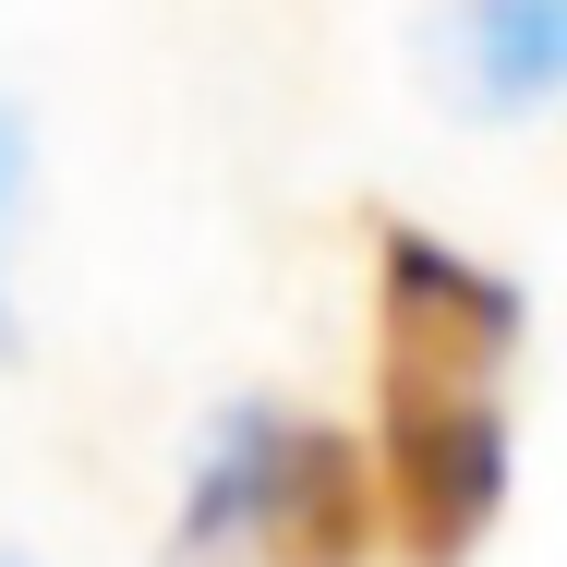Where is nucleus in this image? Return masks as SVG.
<instances>
[{
    "mask_svg": "<svg viewBox=\"0 0 567 567\" xmlns=\"http://www.w3.org/2000/svg\"><path fill=\"white\" fill-rule=\"evenodd\" d=\"M447 85L471 110H544L567 85V0H447Z\"/></svg>",
    "mask_w": 567,
    "mask_h": 567,
    "instance_id": "3",
    "label": "nucleus"
},
{
    "mask_svg": "<svg viewBox=\"0 0 567 567\" xmlns=\"http://www.w3.org/2000/svg\"><path fill=\"white\" fill-rule=\"evenodd\" d=\"M519 290L423 229L374 241V495L411 567H471L507 495V374Z\"/></svg>",
    "mask_w": 567,
    "mask_h": 567,
    "instance_id": "1",
    "label": "nucleus"
},
{
    "mask_svg": "<svg viewBox=\"0 0 567 567\" xmlns=\"http://www.w3.org/2000/svg\"><path fill=\"white\" fill-rule=\"evenodd\" d=\"M229 532H254L266 567H362L386 532V495H374V458L327 435V423H278V411H241L206 458V495L182 519V544L206 556Z\"/></svg>",
    "mask_w": 567,
    "mask_h": 567,
    "instance_id": "2",
    "label": "nucleus"
}]
</instances>
